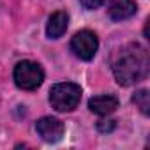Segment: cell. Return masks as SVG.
I'll use <instances>...</instances> for the list:
<instances>
[{
  "label": "cell",
  "instance_id": "1",
  "mask_svg": "<svg viewBox=\"0 0 150 150\" xmlns=\"http://www.w3.org/2000/svg\"><path fill=\"white\" fill-rule=\"evenodd\" d=\"M150 69L148 51L139 42H129L124 48H120L113 58V74L115 80L127 87L132 83H138L146 78Z\"/></svg>",
  "mask_w": 150,
  "mask_h": 150
},
{
  "label": "cell",
  "instance_id": "6",
  "mask_svg": "<svg viewBox=\"0 0 150 150\" xmlns=\"http://www.w3.org/2000/svg\"><path fill=\"white\" fill-rule=\"evenodd\" d=\"M138 11V6L134 0H110L108 2V14L115 21L127 20L134 16Z\"/></svg>",
  "mask_w": 150,
  "mask_h": 150
},
{
  "label": "cell",
  "instance_id": "4",
  "mask_svg": "<svg viewBox=\"0 0 150 150\" xmlns=\"http://www.w3.org/2000/svg\"><path fill=\"white\" fill-rule=\"evenodd\" d=\"M97 46H99L97 35L90 30H81L78 34H74L71 41V50L81 60H92L94 55L97 53Z\"/></svg>",
  "mask_w": 150,
  "mask_h": 150
},
{
  "label": "cell",
  "instance_id": "5",
  "mask_svg": "<svg viewBox=\"0 0 150 150\" xmlns=\"http://www.w3.org/2000/svg\"><path fill=\"white\" fill-rule=\"evenodd\" d=\"M35 131L46 143H57L64 136V124L55 117H42L37 120Z\"/></svg>",
  "mask_w": 150,
  "mask_h": 150
},
{
  "label": "cell",
  "instance_id": "3",
  "mask_svg": "<svg viewBox=\"0 0 150 150\" xmlns=\"http://www.w3.org/2000/svg\"><path fill=\"white\" fill-rule=\"evenodd\" d=\"M44 81V71L39 64L23 60L14 67V83L21 90H35Z\"/></svg>",
  "mask_w": 150,
  "mask_h": 150
},
{
  "label": "cell",
  "instance_id": "11",
  "mask_svg": "<svg viewBox=\"0 0 150 150\" xmlns=\"http://www.w3.org/2000/svg\"><path fill=\"white\" fill-rule=\"evenodd\" d=\"M80 2H81V6L85 7V9H97V7H101L104 2H106V0H80Z\"/></svg>",
  "mask_w": 150,
  "mask_h": 150
},
{
  "label": "cell",
  "instance_id": "7",
  "mask_svg": "<svg viewBox=\"0 0 150 150\" xmlns=\"http://www.w3.org/2000/svg\"><path fill=\"white\" fill-rule=\"evenodd\" d=\"M88 108L92 113L106 117L118 108V99L115 96H96L88 101Z\"/></svg>",
  "mask_w": 150,
  "mask_h": 150
},
{
  "label": "cell",
  "instance_id": "10",
  "mask_svg": "<svg viewBox=\"0 0 150 150\" xmlns=\"http://www.w3.org/2000/svg\"><path fill=\"white\" fill-rule=\"evenodd\" d=\"M115 120H99L97 122V129L101 131V132H110V131H113L115 129Z\"/></svg>",
  "mask_w": 150,
  "mask_h": 150
},
{
  "label": "cell",
  "instance_id": "9",
  "mask_svg": "<svg viewBox=\"0 0 150 150\" xmlns=\"http://www.w3.org/2000/svg\"><path fill=\"white\" fill-rule=\"evenodd\" d=\"M132 103L141 110V113L143 115H148L150 113V94H148V90H138L134 96H132Z\"/></svg>",
  "mask_w": 150,
  "mask_h": 150
},
{
  "label": "cell",
  "instance_id": "8",
  "mask_svg": "<svg viewBox=\"0 0 150 150\" xmlns=\"http://www.w3.org/2000/svg\"><path fill=\"white\" fill-rule=\"evenodd\" d=\"M67 25H69V16L65 11H57L50 16L48 20V25H46V34L50 39H58L65 34L67 30Z\"/></svg>",
  "mask_w": 150,
  "mask_h": 150
},
{
  "label": "cell",
  "instance_id": "2",
  "mask_svg": "<svg viewBox=\"0 0 150 150\" xmlns=\"http://www.w3.org/2000/svg\"><path fill=\"white\" fill-rule=\"evenodd\" d=\"M81 99V88L76 83H57L50 90V103L57 111H72L80 104Z\"/></svg>",
  "mask_w": 150,
  "mask_h": 150
}]
</instances>
